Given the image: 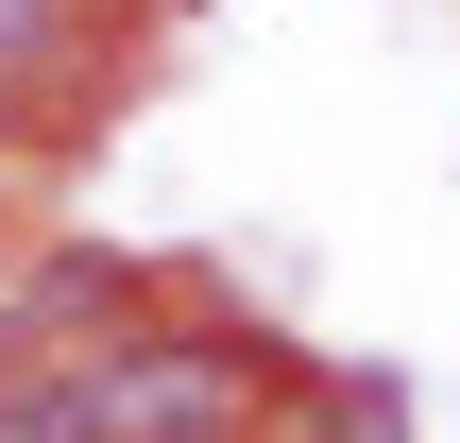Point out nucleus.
<instances>
[{"mask_svg": "<svg viewBox=\"0 0 460 443\" xmlns=\"http://www.w3.org/2000/svg\"><path fill=\"white\" fill-rule=\"evenodd\" d=\"M85 443H256V359L239 341H102L51 376Z\"/></svg>", "mask_w": 460, "mask_h": 443, "instance_id": "1", "label": "nucleus"}, {"mask_svg": "<svg viewBox=\"0 0 460 443\" xmlns=\"http://www.w3.org/2000/svg\"><path fill=\"white\" fill-rule=\"evenodd\" d=\"M68 51V0H0V68H51Z\"/></svg>", "mask_w": 460, "mask_h": 443, "instance_id": "2", "label": "nucleus"}, {"mask_svg": "<svg viewBox=\"0 0 460 443\" xmlns=\"http://www.w3.org/2000/svg\"><path fill=\"white\" fill-rule=\"evenodd\" d=\"M0 443H85V427H68V393L34 376V393H0Z\"/></svg>", "mask_w": 460, "mask_h": 443, "instance_id": "3", "label": "nucleus"}, {"mask_svg": "<svg viewBox=\"0 0 460 443\" xmlns=\"http://www.w3.org/2000/svg\"><path fill=\"white\" fill-rule=\"evenodd\" d=\"M17 341H34V290H0V393H17Z\"/></svg>", "mask_w": 460, "mask_h": 443, "instance_id": "4", "label": "nucleus"}, {"mask_svg": "<svg viewBox=\"0 0 460 443\" xmlns=\"http://www.w3.org/2000/svg\"><path fill=\"white\" fill-rule=\"evenodd\" d=\"M0 222H17V154H0Z\"/></svg>", "mask_w": 460, "mask_h": 443, "instance_id": "5", "label": "nucleus"}]
</instances>
